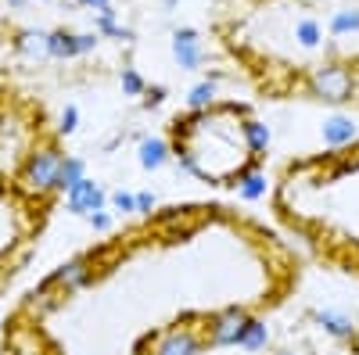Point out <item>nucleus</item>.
<instances>
[{
    "label": "nucleus",
    "mask_w": 359,
    "mask_h": 355,
    "mask_svg": "<svg viewBox=\"0 0 359 355\" xmlns=\"http://www.w3.org/2000/svg\"><path fill=\"white\" fill-rule=\"evenodd\" d=\"M147 344H151V355H201V348L208 341H205V334L198 327H191V323L184 319V323H176V327L147 337Z\"/></svg>",
    "instance_id": "obj_5"
},
{
    "label": "nucleus",
    "mask_w": 359,
    "mask_h": 355,
    "mask_svg": "<svg viewBox=\"0 0 359 355\" xmlns=\"http://www.w3.org/2000/svg\"><path fill=\"white\" fill-rule=\"evenodd\" d=\"M216 101H219L216 83H212V79H205V83L191 86V94H187V111H205V108H212Z\"/></svg>",
    "instance_id": "obj_17"
},
{
    "label": "nucleus",
    "mask_w": 359,
    "mask_h": 355,
    "mask_svg": "<svg viewBox=\"0 0 359 355\" xmlns=\"http://www.w3.org/2000/svg\"><path fill=\"white\" fill-rule=\"evenodd\" d=\"M108 209L118 212V216H137V194L133 190H123V187L111 190L108 194Z\"/></svg>",
    "instance_id": "obj_18"
},
{
    "label": "nucleus",
    "mask_w": 359,
    "mask_h": 355,
    "mask_svg": "<svg viewBox=\"0 0 359 355\" xmlns=\"http://www.w3.org/2000/svg\"><path fill=\"white\" fill-rule=\"evenodd\" d=\"M62 162H65V151L54 140L40 144V147H29L18 172H15V187L29 197L57 194V169H62Z\"/></svg>",
    "instance_id": "obj_1"
},
{
    "label": "nucleus",
    "mask_w": 359,
    "mask_h": 355,
    "mask_svg": "<svg viewBox=\"0 0 359 355\" xmlns=\"http://www.w3.org/2000/svg\"><path fill=\"white\" fill-rule=\"evenodd\" d=\"M269 144H273V130H269L262 118L248 115V118H245V147H248L252 162H262V158L269 155Z\"/></svg>",
    "instance_id": "obj_12"
},
{
    "label": "nucleus",
    "mask_w": 359,
    "mask_h": 355,
    "mask_svg": "<svg viewBox=\"0 0 359 355\" xmlns=\"http://www.w3.org/2000/svg\"><path fill=\"white\" fill-rule=\"evenodd\" d=\"M76 130H79V108L65 104V111L57 115V137H72Z\"/></svg>",
    "instance_id": "obj_19"
},
{
    "label": "nucleus",
    "mask_w": 359,
    "mask_h": 355,
    "mask_svg": "<svg viewBox=\"0 0 359 355\" xmlns=\"http://www.w3.org/2000/svg\"><path fill=\"white\" fill-rule=\"evenodd\" d=\"M309 94L316 101H327V104H345L352 101V90H355V83H352V72L345 65H316L309 69Z\"/></svg>",
    "instance_id": "obj_4"
},
{
    "label": "nucleus",
    "mask_w": 359,
    "mask_h": 355,
    "mask_svg": "<svg viewBox=\"0 0 359 355\" xmlns=\"http://www.w3.org/2000/svg\"><path fill=\"white\" fill-rule=\"evenodd\" d=\"M158 226L165 230V237H172V241H187V237H194L198 230V219H194V209H165L158 216Z\"/></svg>",
    "instance_id": "obj_11"
},
{
    "label": "nucleus",
    "mask_w": 359,
    "mask_h": 355,
    "mask_svg": "<svg viewBox=\"0 0 359 355\" xmlns=\"http://www.w3.org/2000/svg\"><path fill=\"white\" fill-rule=\"evenodd\" d=\"M230 187L237 190V197H241L245 204H259L266 194H269V176H266V169H262V162H252V165H245L241 172L230 180Z\"/></svg>",
    "instance_id": "obj_8"
},
{
    "label": "nucleus",
    "mask_w": 359,
    "mask_h": 355,
    "mask_svg": "<svg viewBox=\"0 0 359 355\" xmlns=\"http://www.w3.org/2000/svg\"><path fill=\"white\" fill-rule=\"evenodd\" d=\"M65 209L72 212V216H90V212H101V209H108V190L97 183V180H79L69 194H65Z\"/></svg>",
    "instance_id": "obj_6"
},
{
    "label": "nucleus",
    "mask_w": 359,
    "mask_h": 355,
    "mask_svg": "<svg viewBox=\"0 0 359 355\" xmlns=\"http://www.w3.org/2000/svg\"><path fill=\"white\" fill-rule=\"evenodd\" d=\"M313 323H316L327 337H334V341H352L355 330H359V323H355L345 309H334V305L316 309V312H313Z\"/></svg>",
    "instance_id": "obj_9"
},
{
    "label": "nucleus",
    "mask_w": 359,
    "mask_h": 355,
    "mask_svg": "<svg viewBox=\"0 0 359 355\" xmlns=\"http://www.w3.org/2000/svg\"><path fill=\"white\" fill-rule=\"evenodd\" d=\"M277 355H298V351H294V348H284V351H277Z\"/></svg>",
    "instance_id": "obj_25"
},
{
    "label": "nucleus",
    "mask_w": 359,
    "mask_h": 355,
    "mask_svg": "<svg viewBox=\"0 0 359 355\" xmlns=\"http://www.w3.org/2000/svg\"><path fill=\"white\" fill-rule=\"evenodd\" d=\"M0 337H4V319H0Z\"/></svg>",
    "instance_id": "obj_26"
},
{
    "label": "nucleus",
    "mask_w": 359,
    "mask_h": 355,
    "mask_svg": "<svg viewBox=\"0 0 359 355\" xmlns=\"http://www.w3.org/2000/svg\"><path fill=\"white\" fill-rule=\"evenodd\" d=\"M352 29H359V11H338L331 18V33L345 36V33H352Z\"/></svg>",
    "instance_id": "obj_20"
},
{
    "label": "nucleus",
    "mask_w": 359,
    "mask_h": 355,
    "mask_svg": "<svg viewBox=\"0 0 359 355\" xmlns=\"http://www.w3.org/2000/svg\"><path fill=\"white\" fill-rule=\"evenodd\" d=\"M252 319H255V316H252L248 309L226 305V309H219L212 319L205 323V341L212 344V348H241L245 330H248Z\"/></svg>",
    "instance_id": "obj_3"
},
{
    "label": "nucleus",
    "mask_w": 359,
    "mask_h": 355,
    "mask_svg": "<svg viewBox=\"0 0 359 355\" xmlns=\"http://www.w3.org/2000/svg\"><path fill=\"white\" fill-rule=\"evenodd\" d=\"M320 137H323L327 151H345V147L359 144V123L352 115H331V118H323Z\"/></svg>",
    "instance_id": "obj_7"
},
{
    "label": "nucleus",
    "mask_w": 359,
    "mask_h": 355,
    "mask_svg": "<svg viewBox=\"0 0 359 355\" xmlns=\"http://www.w3.org/2000/svg\"><path fill=\"white\" fill-rule=\"evenodd\" d=\"M79 180H86V158L83 155H65L62 169H57V194H69Z\"/></svg>",
    "instance_id": "obj_14"
},
{
    "label": "nucleus",
    "mask_w": 359,
    "mask_h": 355,
    "mask_svg": "<svg viewBox=\"0 0 359 355\" xmlns=\"http://www.w3.org/2000/svg\"><path fill=\"white\" fill-rule=\"evenodd\" d=\"M162 97H165V90H162V86H155V90H147V104H162Z\"/></svg>",
    "instance_id": "obj_24"
},
{
    "label": "nucleus",
    "mask_w": 359,
    "mask_h": 355,
    "mask_svg": "<svg viewBox=\"0 0 359 355\" xmlns=\"http://www.w3.org/2000/svg\"><path fill=\"white\" fill-rule=\"evenodd\" d=\"M172 54H176L180 69H198V65H201V43H198V33H191V29L176 33V40H172Z\"/></svg>",
    "instance_id": "obj_13"
},
{
    "label": "nucleus",
    "mask_w": 359,
    "mask_h": 355,
    "mask_svg": "<svg viewBox=\"0 0 359 355\" xmlns=\"http://www.w3.org/2000/svg\"><path fill=\"white\" fill-rule=\"evenodd\" d=\"M172 158V144L162 137H140L137 140V165L144 172H158L165 169V162Z\"/></svg>",
    "instance_id": "obj_10"
},
{
    "label": "nucleus",
    "mask_w": 359,
    "mask_h": 355,
    "mask_svg": "<svg viewBox=\"0 0 359 355\" xmlns=\"http://www.w3.org/2000/svg\"><path fill=\"white\" fill-rule=\"evenodd\" d=\"M86 223H90V230H97V233H108V230L115 226V212H111V209L90 212V216H86Z\"/></svg>",
    "instance_id": "obj_22"
},
{
    "label": "nucleus",
    "mask_w": 359,
    "mask_h": 355,
    "mask_svg": "<svg viewBox=\"0 0 359 355\" xmlns=\"http://www.w3.org/2000/svg\"><path fill=\"white\" fill-rule=\"evenodd\" d=\"M269 341H273V334H269V327H266V319H252L248 323V330H245V341H241V348L248 351V355H259V351H266L269 348Z\"/></svg>",
    "instance_id": "obj_16"
},
{
    "label": "nucleus",
    "mask_w": 359,
    "mask_h": 355,
    "mask_svg": "<svg viewBox=\"0 0 359 355\" xmlns=\"http://www.w3.org/2000/svg\"><path fill=\"white\" fill-rule=\"evenodd\" d=\"M94 277H97L94 258H90V255H76V258H69V262L57 265L54 273H47V277L36 284V291H50V294H57V298H65V294H76V291H83L86 284H94Z\"/></svg>",
    "instance_id": "obj_2"
},
{
    "label": "nucleus",
    "mask_w": 359,
    "mask_h": 355,
    "mask_svg": "<svg viewBox=\"0 0 359 355\" xmlns=\"http://www.w3.org/2000/svg\"><path fill=\"white\" fill-rule=\"evenodd\" d=\"M123 94H126V97H144V94H147V83H144L133 69L123 72Z\"/></svg>",
    "instance_id": "obj_21"
},
{
    "label": "nucleus",
    "mask_w": 359,
    "mask_h": 355,
    "mask_svg": "<svg viewBox=\"0 0 359 355\" xmlns=\"http://www.w3.org/2000/svg\"><path fill=\"white\" fill-rule=\"evenodd\" d=\"M155 209H158V197H155L151 190H137V216L151 219V216H155Z\"/></svg>",
    "instance_id": "obj_23"
},
{
    "label": "nucleus",
    "mask_w": 359,
    "mask_h": 355,
    "mask_svg": "<svg viewBox=\"0 0 359 355\" xmlns=\"http://www.w3.org/2000/svg\"><path fill=\"white\" fill-rule=\"evenodd\" d=\"M8 334V355H43L36 348V327H4Z\"/></svg>",
    "instance_id": "obj_15"
},
{
    "label": "nucleus",
    "mask_w": 359,
    "mask_h": 355,
    "mask_svg": "<svg viewBox=\"0 0 359 355\" xmlns=\"http://www.w3.org/2000/svg\"><path fill=\"white\" fill-rule=\"evenodd\" d=\"M355 323H359V319H355Z\"/></svg>",
    "instance_id": "obj_27"
}]
</instances>
